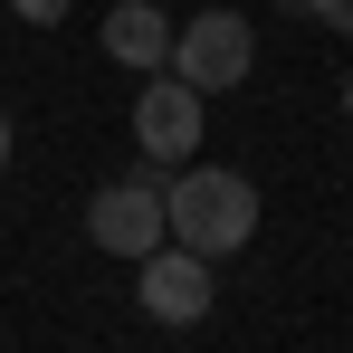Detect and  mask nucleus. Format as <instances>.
<instances>
[{
    "mask_svg": "<svg viewBox=\"0 0 353 353\" xmlns=\"http://www.w3.org/2000/svg\"><path fill=\"white\" fill-rule=\"evenodd\" d=\"M163 239H181L191 258H230L258 239V181L230 163H181L163 181Z\"/></svg>",
    "mask_w": 353,
    "mask_h": 353,
    "instance_id": "obj_1",
    "label": "nucleus"
},
{
    "mask_svg": "<svg viewBox=\"0 0 353 353\" xmlns=\"http://www.w3.org/2000/svg\"><path fill=\"white\" fill-rule=\"evenodd\" d=\"M248 67H258V29H248L239 10H220V0L172 29V77H181V86L220 96V86H248Z\"/></svg>",
    "mask_w": 353,
    "mask_h": 353,
    "instance_id": "obj_2",
    "label": "nucleus"
},
{
    "mask_svg": "<svg viewBox=\"0 0 353 353\" xmlns=\"http://www.w3.org/2000/svg\"><path fill=\"white\" fill-rule=\"evenodd\" d=\"M201 124H210V96L181 86L172 67H153L143 96H134V143H143V163H191V153H201Z\"/></svg>",
    "mask_w": 353,
    "mask_h": 353,
    "instance_id": "obj_3",
    "label": "nucleus"
},
{
    "mask_svg": "<svg viewBox=\"0 0 353 353\" xmlns=\"http://www.w3.org/2000/svg\"><path fill=\"white\" fill-rule=\"evenodd\" d=\"M134 296H143V315H153V325H201V315H210V296H220V277H210V258H191L181 239H163V248H143V258H134Z\"/></svg>",
    "mask_w": 353,
    "mask_h": 353,
    "instance_id": "obj_4",
    "label": "nucleus"
},
{
    "mask_svg": "<svg viewBox=\"0 0 353 353\" xmlns=\"http://www.w3.org/2000/svg\"><path fill=\"white\" fill-rule=\"evenodd\" d=\"M86 239H96L105 258H143V248H163V172L105 181V191L86 201Z\"/></svg>",
    "mask_w": 353,
    "mask_h": 353,
    "instance_id": "obj_5",
    "label": "nucleus"
},
{
    "mask_svg": "<svg viewBox=\"0 0 353 353\" xmlns=\"http://www.w3.org/2000/svg\"><path fill=\"white\" fill-rule=\"evenodd\" d=\"M105 58H124V67H172V19L153 10V0H115L105 10Z\"/></svg>",
    "mask_w": 353,
    "mask_h": 353,
    "instance_id": "obj_6",
    "label": "nucleus"
},
{
    "mask_svg": "<svg viewBox=\"0 0 353 353\" xmlns=\"http://www.w3.org/2000/svg\"><path fill=\"white\" fill-rule=\"evenodd\" d=\"M10 10H19L29 29H58V19H67V10H77V0H10Z\"/></svg>",
    "mask_w": 353,
    "mask_h": 353,
    "instance_id": "obj_7",
    "label": "nucleus"
},
{
    "mask_svg": "<svg viewBox=\"0 0 353 353\" xmlns=\"http://www.w3.org/2000/svg\"><path fill=\"white\" fill-rule=\"evenodd\" d=\"M315 19H325V29H344V39H353V0H315Z\"/></svg>",
    "mask_w": 353,
    "mask_h": 353,
    "instance_id": "obj_8",
    "label": "nucleus"
},
{
    "mask_svg": "<svg viewBox=\"0 0 353 353\" xmlns=\"http://www.w3.org/2000/svg\"><path fill=\"white\" fill-rule=\"evenodd\" d=\"M10 143H19V134H10V105H0V172H10Z\"/></svg>",
    "mask_w": 353,
    "mask_h": 353,
    "instance_id": "obj_9",
    "label": "nucleus"
},
{
    "mask_svg": "<svg viewBox=\"0 0 353 353\" xmlns=\"http://www.w3.org/2000/svg\"><path fill=\"white\" fill-rule=\"evenodd\" d=\"M277 10H315V0H277Z\"/></svg>",
    "mask_w": 353,
    "mask_h": 353,
    "instance_id": "obj_10",
    "label": "nucleus"
},
{
    "mask_svg": "<svg viewBox=\"0 0 353 353\" xmlns=\"http://www.w3.org/2000/svg\"><path fill=\"white\" fill-rule=\"evenodd\" d=\"M344 115H353V77H344Z\"/></svg>",
    "mask_w": 353,
    "mask_h": 353,
    "instance_id": "obj_11",
    "label": "nucleus"
}]
</instances>
